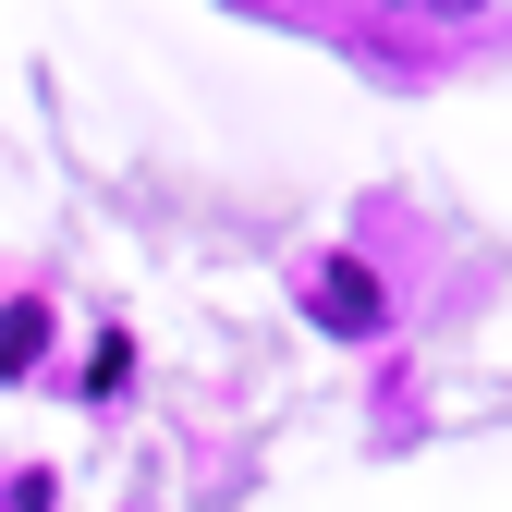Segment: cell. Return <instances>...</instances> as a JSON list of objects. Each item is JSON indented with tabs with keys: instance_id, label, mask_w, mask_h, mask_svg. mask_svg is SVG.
<instances>
[{
	"instance_id": "6da1fadb",
	"label": "cell",
	"mask_w": 512,
	"mask_h": 512,
	"mask_svg": "<svg viewBox=\"0 0 512 512\" xmlns=\"http://www.w3.org/2000/svg\"><path fill=\"white\" fill-rule=\"evenodd\" d=\"M317 317H330V330H366V317H378V293L354 281V256H330V281H317Z\"/></svg>"
},
{
	"instance_id": "7a4b0ae2",
	"label": "cell",
	"mask_w": 512,
	"mask_h": 512,
	"mask_svg": "<svg viewBox=\"0 0 512 512\" xmlns=\"http://www.w3.org/2000/svg\"><path fill=\"white\" fill-rule=\"evenodd\" d=\"M439 13H476V0H439Z\"/></svg>"
}]
</instances>
